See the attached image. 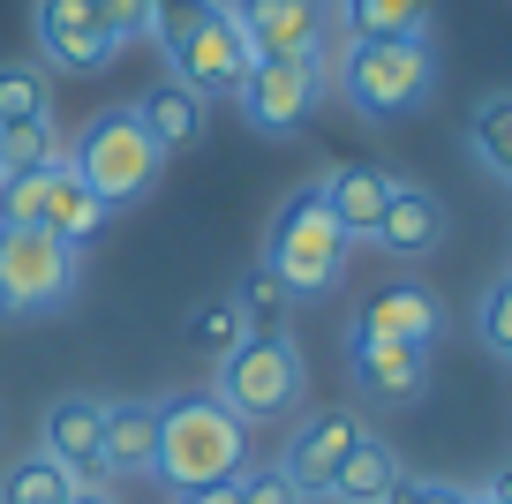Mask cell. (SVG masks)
<instances>
[{"label":"cell","instance_id":"cell-1","mask_svg":"<svg viewBox=\"0 0 512 504\" xmlns=\"http://www.w3.org/2000/svg\"><path fill=\"white\" fill-rule=\"evenodd\" d=\"M241 467H249V422H241L219 392L159 399V459H151V474H159L174 497L241 482Z\"/></svg>","mask_w":512,"mask_h":504},{"label":"cell","instance_id":"cell-2","mask_svg":"<svg viewBox=\"0 0 512 504\" xmlns=\"http://www.w3.org/2000/svg\"><path fill=\"white\" fill-rule=\"evenodd\" d=\"M354 241L332 226V211H324V189L309 181V189H294L287 204L272 211V226H264V271L279 279V294L287 301H317L339 286V264H347Z\"/></svg>","mask_w":512,"mask_h":504},{"label":"cell","instance_id":"cell-3","mask_svg":"<svg viewBox=\"0 0 512 504\" xmlns=\"http://www.w3.org/2000/svg\"><path fill=\"white\" fill-rule=\"evenodd\" d=\"M332 83L347 91L354 113H369V121H400V113L430 106L437 53H430V38H347Z\"/></svg>","mask_w":512,"mask_h":504},{"label":"cell","instance_id":"cell-4","mask_svg":"<svg viewBox=\"0 0 512 504\" xmlns=\"http://www.w3.org/2000/svg\"><path fill=\"white\" fill-rule=\"evenodd\" d=\"M159 38H166L174 83L196 91L204 106L211 98H234L241 83H249V68H256V53H249V38H241V23H234L226 0H189V8H174Z\"/></svg>","mask_w":512,"mask_h":504},{"label":"cell","instance_id":"cell-5","mask_svg":"<svg viewBox=\"0 0 512 504\" xmlns=\"http://www.w3.org/2000/svg\"><path fill=\"white\" fill-rule=\"evenodd\" d=\"M159 166H166L159 143L144 136V121H136L128 106L91 113V121H83V136L68 143V174H76L106 211H121V204H136V196H151Z\"/></svg>","mask_w":512,"mask_h":504},{"label":"cell","instance_id":"cell-6","mask_svg":"<svg viewBox=\"0 0 512 504\" xmlns=\"http://www.w3.org/2000/svg\"><path fill=\"white\" fill-rule=\"evenodd\" d=\"M211 392H219L241 422H287V414L302 407V392H309V362H302V347H294L287 331H256V339H241L219 362V384H211Z\"/></svg>","mask_w":512,"mask_h":504},{"label":"cell","instance_id":"cell-7","mask_svg":"<svg viewBox=\"0 0 512 504\" xmlns=\"http://www.w3.org/2000/svg\"><path fill=\"white\" fill-rule=\"evenodd\" d=\"M249 38L256 61H272V53H309L324 76H339V53H347V23H339L332 0H226Z\"/></svg>","mask_w":512,"mask_h":504},{"label":"cell","instance_id":"cell-8","mask_svg":"<svg viewBox=\"0 0 512 504\" xmlns=\"http://www.w3.org/2000/svg\"><path fill=\"white\" fill-rule=\"evenodd\" d=\"M76 294V249L46 226H0V316H53Z\"/></svg>","mask_w":512,"mask_h":504},{"label":"cell","instance_id":"cell-9","mask_svg":"<svg viewBox=\"0 0 512 504\" xmlns=\"http://www.w3.org/2000/svg\"><path fill=\"white\" fill-rule=\"evenodd\" d=\"M324 91H332V76H324L309 53H272V61L249 68L234 106H241V121H249L256 136H302V128L317 121Z\"/></svg>","mask_w":512,"mask_h":504},{"label":"cell","instance_id":"cell-10","mask_svg":"<svg viewBox=\"0 0 512 504\" xmlns=\"http://www.w3.org/2000/svg\"><path fill=\"white\" fill-rule=\"evenodd\" d=\"M362 437H369V429H362V414H354V407H317V414L294 422L279 474L294 482V497H332V474L347 467V452Z\"/></svg>","mask_w":512,"mask_h":504},{"label":"cell","instance_id":"cell-11","mask_svg":"<svg viewBox=\"0 0 512 504\" xmlns=\"http://www.w3.org/2000/svg\"><path fill=\"white\" fill-rule=\"evenodd\" d=\"M38 61L61 76H98L121 61L113 31L98 23V0H38Z\"/></svg>","mask_w":512,"mask_h":504},{"label":"cell","instance_id":"cell-12","mask_svg":"<svg viewBox=\"0 0 512 504\" xmlns=\"http://www.w3.org/2000/svg\"><path fill=\"white\" fill-rule=\"evenodd\" d=\"M38 452L61 459L83 489H98L106 482V399H91V392L53 399L46 422H38Z\"/></svg>","mask_w":512,"mask_h":504},{"label":"cell","instance_id":"cell-13","mask_svg":"<svg viewBox=\"0 0 512 504\" xmlns=\"http://www.w3.org/2000/svg\"><path fill=\"white\" fill-rule=\"evenodd\" d=\"M452 234V211L437 189H422V181H392V196H384V219H377V249L392 256V264H422V256H437Z\"/></svg>","mask_w":512,"mask_h":504},{"label":"cell","instance_id":"cell-14","mask_svg":"<svg viewBox=\"0 0 512 504\" xmlns=\"http://www.w3.org/2000/svg\"><path fill=\"white\" fill-rule=\"evenodd\" d=\"M347 377L377 407H415L430 392V347H392V339H347Z\"/></svg>","mask_w":512,"mask_h":504},{"label":"cell","instance_id":"cell-15","mask_svg":"<svg viewBox=\"0 0 512 504\" xmlns=\"http://www.w3.org/2000/svg\"><path fill=\"white\" fill-rule=\"evenodd\" d=\"M354 339H392V347H437L445 339V301L430 286H377L354 309Z\"/></svg>","mask_w":512,"mask_h":504},{"label":"cell","instance_id":"cell-16","mask_svg":"<svg viewBox=\"0 0 512 504\" xmlns=\"http://www.w3.org/2000/svg\"><path fill=\"white\" fill-rule=\"evenodd\" d=\"M392 181L400 174H384V166H339L332 181H317L324 189V211H332V226L347 241H369L384 219V196H392Z\"/></svg>","mask_w":512,"mask_h":504},{"label":"cell","instance_id":"cell-17","mask_svg":"<svg viewBox=\"0 0 512 504\" xmlns=\"http://www.w3.org/2000/svg\"><path fill=\"white\" fill-rule=\"evenodd\" d=\"M159 459V399H106V474H151Z\"/></svg>","mask_w":512,"mask_h":504},{"label":"cell","instance_id":"cell-18","mask_svg":"<svg viewBox=\"0 0 512 504\" xmlns=\"http://www.w3.org/2000/svg\"><path fill=\"white\" fill-rule=\"evenodd\" d=\"M136 121H144V136L159 143V158H174V151H189V143H204V121H211V106L196 91H181V83H159L151 98H136Z\"/></svg>","mask_w":512,"mask_h":504},{"label":"cell","instance_id":"cell-19","mask_svg":"<svg viewBox=\"0 0 512 504\" xmlns=\"http://www.w3.org/2000/svg\"><path fill=\"white\" fill-rule=\"evenodd\" d=\"M46 226L53 241H68V249H83V241H98V226H106V204H98L91 189H83L76 174H68V158L53 166V189H46Z\"/></svg>","mask_w":512,"mask_h":504},{"label":"cell","instance_id":"cell-20","mask_svg":"<svg viewBox=\"0 0 512 504\" xmlns=\"http://www.w3.org/2000/svg\"><path fill=\"white\" fill-rule=\"evenodd\" d=\"M347 38H430L437 0H332Z\"/></svg>","mask_w":512,"mask_h":504},{"label":"cell","instance_id":"cell-21","mask_svg":"<svg viewBox=\"0 0 512 504\" xmlns=\"http://www.w3.org/2000/svg\"><path fill=\"white\" fill-rule=\"evenodd\" d=\"M392 482H400L392 444H384V437H362V444L347 452V467L332 474V504H384V497H392Z\"/></svg>","mask_w":512,"mask_h":504},{"label":"cell","instance_id":"cell-22","mask_svg":"<svg viewBox=\"0 0 512 504\" xmlns=\"http://www.w3.org/2000/svg\"><path fill=\"white\" fill-rule=\"evenodd\" d=\"M76 489L83 482L61 467V459H46V452H23L16 467L0 474V504H68Z\"/></svg>","mask_w":512,"mask_h":504},{"label":"cell","instance_id":"cell-23","mask_svg":"<svg viewBox=\"0 0 512 504\" xmlns=\"http://www.w3.org/2000/svg\"><path fill=\"white\" fill-rule=\"evenodd\" d=\"M467 143H475V158L490 166L497 181H512V91H490L475 106V121H467Z\"/></svg>","mask_w":512,"mask_h":504},{"label":"cell","instance_id":"cell-24","mask_svg":"<svg viewBox=\"0 0 512 504\" xmlns=\"http://www.w3.org/2000/svg\"><path fill=\"white\" fill-rule=\"evenodd\" d=\"M181 339H189L196 354H211V362H226V354L249 339V324H241V309H234V294H219V301H196L189 309V324H181Z\"/></svg>","mask_w":512,"mask_h":504},{"label":"cell","instance_id":"cell-25","mask_svg":"<svg viewBox=\"0 0 512 504\" xmlns=\"http://www.w3.org/2000/svg\"><path fill=\"white\" fill-rule=\"evenodd\" d=\"M53 158H61L53 113H31V121H0V174H31V166H53Z\"/></svg>","mask_w":512,"mask_h":504},{"label":"cell","instance_id":"cell-26","mask_svg":"<svg viewBox=\"0 0 512 504\" xmlns=\"http://www.w3.org/2000/svg\"><path fill=\"white\" fill-rule=\"evenodd\" d=\"M31 113H53L46 68L38 61H0V121H31Z\"/></svg>","mask_w":512,"mask_h":504},{"label":"cell","instance_id":"cell-27","mask_svg":"<svg viewBox=\"0 0 512 504\" xmlns=\"http://www.w3.org/2000/svg\"><path fill=\"white\" fill-rule=\"evenodd\" d=\"M53 166H61V158H53ZM53 166H31V174H0V226H38V219H46Z\"/></svg>","mask_w":512,"mask_h":504},{"label":"cell","instance_id":"cell-28","mask_svg":"<svg viewBox=\"0 0 512 504\" xmlns=\"http://www.w3.org/2000/svg\"><path fill=\"white\" fill-rule=\"evenodd\" d=\"M234 309H241V324H249V339H256V331H287V309H294V301L279 294V279H272V271L256 264L249 279H241Z\"/></svg>","mask_w":512,"mask_h":504},{"label":"cell","instance_id":"cell-29","mask_svg":"<svg viewBox=\"0 0 512 504\" xmlns=\"http://www.w3.org/2000/svg\"><path fill=\"white\" fill-rule=\"evenodd\" d=\"M98 23L113 31V46H144V38L166 31V0H98Z\"/></svg>","mask_w":512,"mask_h":504},{"label":"cell","instance_id":"cell-30","mask_svg":"<svg viewBox=\"0 0 512 504\" xmlns=\"http://www.w3.org/2000/svg\"><path fill=\"white\" fill-rule=\"evenodd\" d=\"M475 331H482V347H490V354H505V362H512V279H497L490 294H482Z\"/></svg>","mask_w":512,"mask_h":504},{"label":"cell","instance_id":"cell-31","mask_svg":"<svg viewBox=\"0 0 512 504\" xmlns=\"http://www.w3.org/2000/svg\"><path fill=\"white\" fill-rule=\"evenodd\" d=\"M467 497H475V489H460V482H437V474H400L384 504H467Z\"/></svg>","mask_w":512,"mask_h":504},{"label":"cell","instance_id":"cell-32","mask_svg":"<svg viewBox=\"0 0 512 504\" xmlns=\"http://www.w3.org/2000/svg\"><path fill=\"white\" fill-rule=\"evenodd\" d=\"M241 504H302V497H294V482L272 459V467H241Z\"/></svg>","mask_w":512,"mask_h":504},{"label":"cell","instance_id":"cell-33","mask_svg":"<svg viewBox=\"0 0 512 504\" xmlns=\"http://www.w3.org/2000/svg\"><path fill=\"white\" fill-rule=\"evenodd\" d=\"M181 504H241V482H219V489H189Z\"/></svg>","mask_w":512,"mask_h":504},{"label":"cell","instance_id":"cell-34","mask_svg":"<svg viewBox=\"0 0 512 504\" xmlns=\"http://www.w3.org/2000/svg\"><path fill=\"white\" fill-rule=\"evenodd\" d=\"M482 497H490V504H512V467H497L490 482H482Z\"/></svg>","mask_w":512,"mask_h":504},{"label":"cell","instance_id":"cell-35","mask_svg":"<svg viewBox=\"0 0 512 504\" xmlns=\"http://www.w3.org/2000/svg\"><path fill=\"white\" fill-rule=\"evenodd\" d=\"M68 504H121V497H113V489L98 482V489H76V497H68Z\"/></svg>","mask_w":512,"mask_h":504},{"label":"cell","instance_id":"cell-36","mask_svg":"<svg viewBox=\"0 0 512 504\" xmlns=\"http://www.w3.org/2000/svg\"><path fill=\"white\" fill-rule=\"evenodd\" d=\"M467 504H490V497H482V489H475V497H467Z\"/></svg>","mask_w":512,"mask_h":504}]
</instances>
